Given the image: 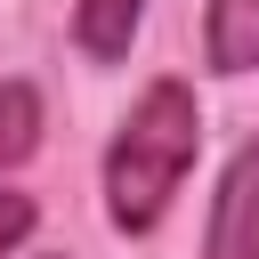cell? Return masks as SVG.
I'll return each mask as SVG.
<instances>
[{"mask_svg": "<svg viewBox=\"0 0 259 259\" xmlns=\"http://www.w3.org/2000/svg\"><path fill=\"white\" fill-rule=\"evenodd\" d=\"M32 227H40V202H32V194H16V186H0V259H8V251H24V243H32Z\"/></svg>", "mask_w": 259, "mask_h": 259, "instance_id": "6", "label": "cell"}, {"mask_svg": "<svg viewBox=\"0 0 259 259\" xmlns=\"http://www.w3.org/2000/svg\"><path fill=\"white\" fill-rule=\"evenodd\" d=\"M40 154V89L32 81H0V170Z\"/></svg>", "mask_w": 259, "mask_h": 259, "instance_id": "5", "label": "cell"}, {"mask_svg": "<svg viewBox=\"0 0 259 259\" xmlns=\"http://www.w3.org/2000/svg\"><path fill=\"white\" fill-rule=\"evenodd\" d=\"M202 154V105L178 73H154L130 105V121L105 146V219L121 235H154Z\"/></svg>", "mask_w": 259, "mask_h": 259, "instance_id": "1", "label": "cell"}, {"mask_svg": "<svg viewBox=\"0 0 259 259\" xmlns=\"http://www.w3.org/2000/svg\"><path fill=\"white\" fill-rule=\"evenodd\" d=\"M138 24H146V0H81L73 8V49L89 65H121L130 40H138Z\"/></svg>", "mask_w": 259, "mask_h": 259, "instance_id": "4", "label": "cell"}, {"mask_svg": "<svg viewBox=\"0 0 259 259\" xmlns=\"http://www.w3.org/2000/svg\"><path fill=\"white\" fill-rule=\"evenodd\" d=\"M202 259H259V130L227 154L219 194H210V227H202Z\"/></svg>", "mask_w": 259, "mask_h": 259, "instance_id": "2", "label": "cell"}, {"mask_svg": "<svg viewBox=\"0 0 259 259\" xmlns=\"http://www.w3.org/2000/svg\"><path fill=\"white\" fill-rule=\"evenodd\" d=\"M202 65L210 73H259V0H210Z\"/></svg>", "mask_w": 259, "mask_h": 259, "instance_id": "3", "label": "cell"}]
</instances>
